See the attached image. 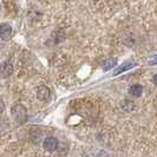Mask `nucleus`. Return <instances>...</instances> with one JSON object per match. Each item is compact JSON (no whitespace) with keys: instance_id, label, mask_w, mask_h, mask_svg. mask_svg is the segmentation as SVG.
Masks as SVG:
<instances>
[{"instance_id":"12","label":"nucleus","mask_w":157,"mask_h":157,"mask_svg":"<svg viewBox=\"0 0 157 157\" xmlns=\"http://www.w3.org/2000/svg\"><path fill=\"white\" fill-rule=\"evenodd\" d=\"M154 83L157 85V75H155V76H154Z\"/></svg>"},{"instance_id":"5","label":"nucleus","mask_w":157,"mask_h":157,"mask_svg":"<svg viewBox=\"0 0 157 157\" xmlns=\"http://www.w3.org/2000/svg\"><path fill=\"white\" fill-rule=\"evenodd\" d=\"M12 73H13V66L11 64L8 63V62L1 63V65H0V75L2 77H8Z\"/></svg>"},{"instance_id":"7","label":"nucleus","mask_w":157,"mask_h":157,"mask_svg":"<svg viewBox=\"0 0 157 157\" xmlns=\"http://www.w3.org/2000/svg\"><path fill=\"white\" fill-rule=\"evenodd\" d=\"M136 64L135 63H125L123 66H121V67H118L117 70H115V72L112 73L113 76H117V75H119V73H123V72H125V71L130 70L131 67H134Z\"/></svg>"},{"instance_id":"6","label":"nucleus","mask_w":157,"mask_h":157,"mask_svg":"<svg viewBox=\"0 0 157 157\" xmlns=\"http://www.w3.org/2000/svg\"><path fill=\"white\" fill-rule=\"evenodd\" d=\"M129 94L134 97H141V94H143V86L140 84H134L129 87Z\"/></svg>"},{"instance_id":"10","label":"nucleus","mask_w":157,"mask_h":157,"mask_svg":"<svg viewBox=\"0 0 157 157\" xmlns=\"http://www.w3.org/2000/svg\"><path fill=\"white\" fill-rule=\"evenodd\" d=\"M149 64H150V65H156V64H157V56H154V57L150 59Z\"/></svg>"},{"instance_id":"3","label":"nucleus","mask_w":157,"mask_h":157,"mask_svg":"<svg viewBox=\"0 0 157 157\" xmlns=\"http://www.w3.org/2000/svg\"><path fill=\"white\" fill-rule=\"evenodd\" d=\"M12 36V27L6 23L0 24V38L2 40H8Z\"/></svg>"},{"instance_id":"8","label":"nucleus","mask_w":157,"mask_h":157,"mask_svg":"<svg viewBox=\"0 0 157 157\" xmlns=\"http://www.w3.org/2000/svg\"><path fill=\"white\" fill-rule=\"evenodd\" d=\"M117 58H112V59H109L106 63L103 65V70L104 71H109L111 70L112 67H115L116 65H117Z\"/></svg>"},{"instance_id":"9","label":"nucleus","mask_w":157,"mask_h":157,"mask_svg":"<svg viewBox=\"0 0 157 157\" xmlns=\"http://www.w3.org/2000/svg\"><path fill=\"white\" fill-rule=\"evenodd\" d=\"M7 11H16V2L14 0H2Z\"/></svg>"},{"instance_id":"13","label":"nucleus","mask_w":157,"mask_h":157,"mask_svg":"<svg viewBox=\"0 0 157 157\" xmlns=\"http://www.w3.org/2000/svg\"><path fill=\"white\" fill-rule=\"evenodd\" d=\"M94 1H98V0H94Z\"/></svg>"},{"instance_id":"1","label":"nucleus","mask_w":157,"mask_h":157,"mask_svg":"<svg viewBox=\"0 0 157 157\" xmlns=\"http://www.w3.org/2000/svg\"><path fill=\"white\" fill-rule=\"evenodd\" d=\"M11 112H12V117L14 118L17 123L23 124L27 121V111H26V108L21 104H16L11 109Z\"/></svg>"},{"instance_id":"2","label":"nucleus","mask_w":157,"mask_h":157,"mask_svg":"<svg viewBox=\"0 0 157 157\" xmlns=\"http://www.w3.org/2000/svg\"><path fill=\"white\" fill-rule=\"evenodd\" d=\"M43 147H44V149L47 150V151H53V150L57 149V147H58V140L56 138V137H52V136H50V137H46L44 142H43Z\"/></svg>"},{"instance_id":"4","label":"nucleus","mask_w":157,"mask_h":157,"mask_svg":"<svg viewBox=\"0 0 157 157\" xmlns=\"http://www.w3.org/2000/svg\"><path fill=\"white\" fill-rule=\"evenodd\" d=\"M50 96H51V91H50L48 87L39 86L38 89H37V97H38L39 101L45 102V101H47V99L50 98Z\"/></svg>"},{"instance_id":"11","label":"nucleus","mask_w":157,"mask_h":157,"mask_svg":"<svg viewBox=\"0 0 157 157\" xmlns=\"http://www.w3.org/2000/svg\"><path fill=\"white\" fill-rule=\"evenodd\" d=\"M4 110H5V104H4L2 101H0V113H1Z\"/></svg>"}]
</instances>
